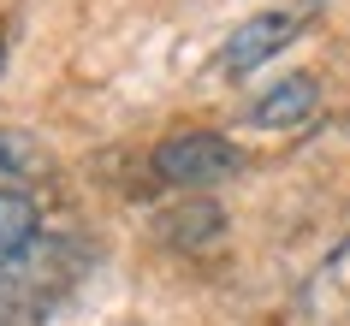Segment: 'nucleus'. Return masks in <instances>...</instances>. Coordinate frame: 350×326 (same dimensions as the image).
Listing matches in <instances>:
<instances>
[{"label":"nucleus","mask_w":350,"mask_h":326,"mask_svg":"<svg viewBox=\"0 0 350 326\" xmlns=\"http://www.w3.org/2000/svg\"><path fill=\"white\" fill-rule=\"evenodd\" d=\"M30 243H36V202L18 190H0V267L18 261Z\"/></svg>","instance_id":"423d86ee"},{"label":"nucleus","mask_w":350,"mask_h":326,"mask_svg":"<svg viewBox=\"0 0 350 326\" xmlns=\"http://www.w3.org/2000/svg\"><path fill=\"white\" fill-rule=\"evenodd\" d=\"M291 36H297V18H291V12H256V18L238 24V30H232V42L220 48V72H232V77L256 72L261 59H273Z\"/></svg>","instance_id":"f03ea898"},{"label":"nucleus","mask_w":350,"mask_h":326,"mask_svg":"<svg viewBox=\"0 0 350 326\" xmlns=\"http://www.w3.org/2000/svg\"><path fill=\"white\" fill-rule=\"evenodd\" d=\"M148 172L161 184H172V190L196 196V190H214V184L238 178L243 172V148L232 143V137H220V131H178V137L154 143Z\"/></svg>","instance_id":"f257e3e1"},{"label":"nucleus","mask_w":350,"mask_h":326,"mask_svg":"<svg viewBox=\"0 0 350 326\" xmlns=\"http://www.w3.org/2000/svg\"><path fill=\"white\" fill-rule=\"evenodd\" d=\"M48 172H54V154H48L30 131L0 125V190H18L24 196V184H42Z\"/></svg>","instance_id":"39448f33"},{"label":"nucleus","mask_w":350,"mask_h":326,"mask_svg":"<svg viewBox=\"0 0 350 326\" xmlns=\"http://www.w3.org/2000/svg\"><path fill=\"white\" fill-rule=\"evenodd\" d=\"M314 101H321V83H314L309 72H291L250 107V125L256 131H291V125H303L314 113Z\"/></svg>","instance_id":"7ed1b4c3"},{"label":"nucleus","mask_w":350,"mask_h":326,"mask_svg":"<svg viewBox=\"0 0 350 326\" xmlns=\"http://www.w3.org/2000/svg\"><path fill=\"white\" fill-rule=\"evenodd\" d=\"M0 66H6V42H0Z\"/></svg>","instance_id":"0eeeda50"},{"label":"nucleus","mask_w":350,"mask_h":326,"mask_svg":"<svg viewBox=\"0 0 350 326\" xmlns=\"http://www.w3.org/2000/svg\"><path fill=\"white\" fill-rule=\"evenodd\" d=\"M161 237L172 243V249H185V255H196V249H214L226 237V214L214 208V202H185V208H166L161 214Z\"/></svg>","instance_id":"20e7f679"}]
</instances>
